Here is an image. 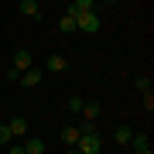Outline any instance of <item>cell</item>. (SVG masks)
<instances>
[{"label": "cell", "instance_id": "18", "mask_svg": "<svg viewBox=\"0 0 154 154\" xmlns=\"http://www.w3.org/2000/svg\"><path fill=\"white\" fill-rule=\"evenodd\" d=\"M106 4H116V0H106Z\"/></svg>", "mask_w": 154, "mask_h": 154}, {"label": "cell", "instance_id": "11", "mask_svg": "<svg viewBox=\"0 0 154 154\" xmlns=\"http://www.w3.org/2000/svg\"><path fill=\"white\" fill-rule=\"evenodd\" d=\"M58 31H62V34H75V17H72V14H65V17L58 21Z\"/></svg>", "mask_w": 154, "mask_h": 154}, {"label": "cell", "instance_id": "5", "mask_svg": "<svg viewBox=\"0 0 154 154\" xmlns=\"http://www.w3.org/2000/svg\"><path fill=\"white\" fill-rule=\"evenodd\" d=\"M17 11H21L24 17H38V21H41V7H38V0H21V4H17Z\"/></svg>", "mask_w": 154, "mask_h": 154}, {"label": "cell", "instance_id": "2", "mask_svg": "<svg viewBox=\"0 0 154 154\" xmlns=\"http://www.w3.org/2000/svg\"><path fill=\"white\" fill-rule=\"evenodd\" d=\"M75 31L96 34V31H99V17H96L93 11H79V14H75Z\"/></svg>", "mask_w": 154, "mask_h": 154}, {"label": "cell", "instance_id": "3", "mask_svg": "<svg viewBox=\"0 0 154 154\" xmlns=\"http://www.w3.org/2000/svg\"><path fill=\"white\" fill-rule=\"evenodd\" d=\"M17 82H21V86H38V82H41V69L28 65V69L21 72V75H17Z\"/></svg>", "mask_w": 154, "mask_h": 154}, {"label": "cell", "instance_id": "14", "mask_svg": "<svg viewBox=\"0 0 154 154\" xmlns=\"http://www.w3.org/2000/svg\"><path fill=\"white\" fill-rule=\"evenodd\" d=\"M82 103H86V99H79V96H69V99H65L69 113H79V110H82Z\"/></svg>", "mask_w": 154, "mask_h": 154}, {"label": "cell", "instance_id": "15", "mask_svg": "<svg viewBox=\"0 0 154 154\" xmlns=\"http://www.w3.org/2000/svg\"><path fill=\"white\" fill-rule=\"evenodd\" d=\"M11 137H14V134H11V127H7V123H0V144H11Z\"/></svg>", "mask_w": 154, "mask_h": 154}, {"label": "cell", "instance_id": "13", "mask_svg": "<svg viewBox=\"0 0 154 154\" xmlns=\"http://www.w3.org/2000/svg\"><path fill=\"white\" fill-rule=\"evenodd\" d=\"M130 137H134L130 127H116V144H130Z\"/></svg>", "mask_w": 154, "mask_h": 154}, {"label": "cell", "instance_id": "12", "mask_svg": "<svg viewBox=\"0 0 154 154\" xmlns=\"http://www.w3.org/2000/svg\"><path fill=\"white\" fill-rule=\"evenodd\" d=\"M79 113H82L86 120H96V116H99V103H82V110H79Z\"/></svg>", "mask_w": 154, "mask_h": 154}, {"label": "cell", "instance_id": "6", "mask_svg": "<svg viewBox=\"0 0 154 154\" xmlns=\"http://www.w3.org/2000/svg\"><path fill=\"white\" fill-rule=\"evenodd\" d=\"M11 65H14L17 72H24V69H28V65H34V62H31V51H28V48H21V51H14V62H11Z\"/></svg>", "mask_w": 154, "mask_h": 154}, {"label": "cell", "instance_id": "16", "mask_svg": "<svg viewBox=\"0 0 154 154\" xmlns=\"http://www.w3.org/2000/svg\"><path fill=\"white\" fill-rule=\"evenodd\" d=\"M137 89H140V93H147V89H151V79H147V75H137Z\"/></svg>", "mask_w": 154, "mask_h": 154}, {"label": "cell", "instance_id": "9", "mask_svg": "<svg viewBox=\"0 0 154 154\" xmlns=\"http://www.w3.org/2000/svg\"><path fill=\"white\" fill-rule=\"evenodd\" d=\"M75 140H79V127H65L62 130V144L65 147H75Z\"/></svg>", "mask_w": 154, "mask_h": 154}, {"label": "cell", "instance_id": "4", "mask_svg": "<svg viewBox=\"0 0 154 154\" xmlns=\"http://www.w3.org/2000/svg\"><path fill=\"white\" fill-rule=\"evenodd\" d=\"M130 151H137V154H151V140H147V134H134V137H130Z\"/></svg>", "mask_w": 154, "mask_h": 154}, {"label": "cell", "instance_id": "17", "mask_svg": "<svg viewBox=\"0 0 154 154\" xmlns=\"http://www.w3.org/2000/svg\"><path fill=\"white\" fill-rule=\"evenodd\" d=\"M144 106H147V113L154 110V96H151V89H147V93H144Z\"/></svg>", "mask_w": 154, "mask_h": 154}, {"label": "cell", "instance_id": "10", "mask_svg": "<svg viewBox=\"0 0 154 154\" xmlns=\"http://www.w3.org/2000/svg\"><path fill=\"white\" fill-rule=\"evenodd\" d=\"M24 147V154H45V140H38V137H31L28 144H21Z\"/></svg>", "mask_w": 154, "mask_h": 154}, {"label": "cell", "instance_id": "19", "mask_svg": "<svg viewBox=\"0 0 154 154\" xmlns=\"http://www.w3.org/2000/svg\"><path fill=\"white\" fill-rule=\"evenodd\" d=\"M62 4H69V0H62Z\"/></svg>", "mask_w": 154, "mask_h": 154}, {"label": "cell", "instance_id": "8", "mask_svg": "<svg viewBox=\"0 0 154 154\" xmlns=\"http://www.w3.org/2000/svg\"><path fill=\"white\" fill-rule=\"evenodd\" d=\"M45 69H48V72H65V69H69V62L62 58V55H48V62H45Z\"/></svg>", "mask_w": 154, "mask_h": 154}, {"label": "cell", "instance_id": "7", "mask_svg": "<svg viewBox=\"0 0 154 154\" xmlns=\"http://www.w3.org/2000/svg\"><path fill=\"white\" fill-rule=\"evenodd\" d=\"M7 127H11L14 137H24V134H28V116H11V123H7Z\"/></svg>", "mask_w": 154, "mask_h": 154}, {"label": "cell", "instance_id": "1", "mask_svg": "<svg viewBox=\"0 0 154 154\" xmlns=\"http://www.w3.org/2000/svg\"><path fill=\"white\" fill-rule=\"evenodd\" d=\"M72 151H82V154H99L103 151V140H99V134H79V140H75V147Z\"/></svg>", "mask_w": 154, "mask_h": 154}]
</instances>
